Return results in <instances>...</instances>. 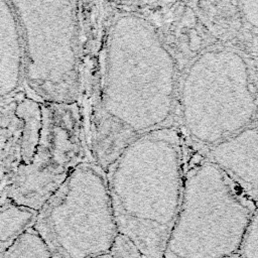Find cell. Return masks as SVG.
I'll return each instance as SVG.
<instances>
[{"label": "cell", "instance_id": "obj_1", "mask_svg": "<svg viewBox=\"0 0 258 258\" xmlns=\"http://www.w3.org/2000/svg\"><path fill=\"white\" fill-rule=\"evenodd\" d=\"M77 104L89 160L105 169L134 139L167 126L176 68L136 2H80Z\"/></svg>", "mask_w": 258, "mask_h": 258}, {"label": "cell", "instance_id": "obj_2", "mask_svg": "<svg viewBox=\"0 0 258 258\" xmlns=\"http://www.w3.org/2000/svg\"><path fill=\"white\" fill-rule=\"evenodd\" d=\"M104 170L119 234L146 258H164L185 177L179 132L165 126L134 139Z\"/></svg>", "mask_w": 258, "mask_h": 258}, {"label": "cell", "instance_id": "obj_3", "mask_svg": "<svg viewBox=\"0 0 258 258\" xmlns=\"http://www.w3.org/2000/svg\"><path fill=\"white\" fill-rule=\"evenodd\" d=\"M256 208L214 161L201 162L185 174L164 258H225L236 254Z\"/></svg>", "mask_w": 258, "mask_h": 258}, {"label": "cell", "instance_id": "obj_4", "mask_svg": "<svg viewBox=\"0 0 258 258\" xmlns=\"http://www.w3.org/2000/svg\"><path fill=\"white\" fill-rule=\"evenodd\" d=\"M23 51L24 89L39 102L77 105L81 90L78 1H10Z\"/></svg>", "mask_w": 258, "mask_h": 258}, {"label": "cell", "instance_id": "obj_5", "mask_svg": "<svg viewBox=\"0 0 258 258\" xmlns=\"http://www.w3.org/2000/svg\"><path fill=\"white\" fill-rule=\"evenodd\" d=\"M33 228L53 258H95L111 252L119 234L105 170L79 164L37 212Z\"/></svg>", "mask_w": 258, "mask_h": 258}, {"label": "cell", "instance_id": "obj_6", "mask_svg": "<svg viewBox=\"0 0 258 258\" xmlns=\"http://www.w3.org/2000/svg\"><path fill=\"white\" fill-rule=\"evenodd\" d=\"M256 109L249 67L230 48L204 52L181 88L183 122L197 140L216 145L245 129Z\"/></svg>", "mask_w": 258, "mask_h": 258}, {"label": "cell", "instance_id": "obj_7", "mask_svg": "<svg viewBox=\"0 0 258 258\" xmlns=\"http://www.w3.org/2000/svg\"><path fill=\"white\" fill-rule=\"evenodd\" d=\"M86 160L89 158L78 106L41 102V126L34 152L27 163L17 166L6 198L38 212Z\"/></svg>", "mask_w": 258, "mask_h": 258}, {"label": "cell", "instance_id": "obj_8", "mask_svg": "<svg viewBox=\"0 0 258 258\" xmlns=\"http://www.w3.org/2000/svg\"><path fill=\"white\" fill-rule=\"evenodd\" d=\"M211 158L258 207V127L245 128L214 145Z\"/></svg>", "mask_w": 258, "mask_h": 258}, {"label": "cell", "instance_id": "obj_9", "mask_svg": "<svg viewBox=\"0 0 258 258\" xmlns=\"http://www.w3.org/2000/svg\"><path fill=\"white\" fill-rule=\"evenodd\" d=\"M24 88L20 29L10 1L0 0V103Z\"/></svg>", "mask_w": 258, "mask_h": 258}, {"label": "cell", "instance_id": "obj_10", "mask_svg": "<svg viewBox=\"0 0 258 258\" xmlns=\"http://www.w3.org/2000/svg\"><path fill=\"white\" fill-rule=\"evenodd\" d=\"M3 258H53L47 245L33 228L24 231L7 249Z\"/></svg>", "mask_w": 258, "mask_h": 258}, {"label": "cell", "instance_id": "obj_11", "mask_svg": "<svg viewBox=\"0 0 258 258\" xmlns=\"http://www.w3.org/2000/svg\"><path fill=\"white\" fill-rule=\"evenodd\" d=\"M237 254L240 258H258V207L248 223Z\"/></svg>", "mask_w": 258, "mask_h": 258}, {"label": "cell", "instance_id": "obj_12", "mask_svg": "<svg viewBox=\"0 0 258 258\" xmlns=\"http://www.w3.org/2000/svg\"><path fill=\"white\" fill-rule=\"evenodd\" d=\"M241 6L245 18L258 29V1L242 2Z\"/></svg>", "mask_w": 258, "mask_h": 258}, {"label": "cell", "instance_id": "obj_13", "mask_svg": "<svg viewBox=\"0 0 258 258\" xmlns=\"http://www.w3.org/2000/svg\"><path fill=\"white\" fill-rule=\"evenodd\" d=\"M95 258H113V257H112L111 253H108V254H104V255H101V256H98Z\"/></svg>", "mask_w": 258, "mask_h": 258}, {"label": "cell", "instance_id": "obj_14", "mask_svg": "<svg viewBox=\"0 0 258 258\" xmlns=\"http://www.w3.org/2000/svg\"><path fill=\"white\" fill-rule=\"evenodd\" d=\"M225 258H240V257H239L238 254L236 253V254H234V255H231V256H228V257H225Z\"/></svg>", "mask_w": 258, "mask_h": 258}]
</instances>
